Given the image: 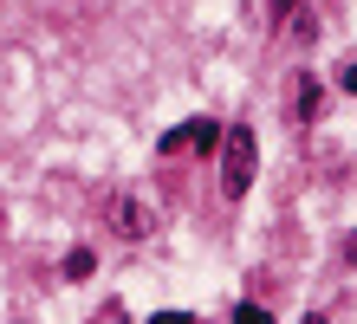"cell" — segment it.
<instances>
[{"label": "cell", "mask_w": 357, "mask_h": 324, "mask_svg": "<svg viewBox=\"0 0 357 324\" xmlns=\"http://www.w3.org/2000/svg\"><path fill=\"white\" fill-rule=\"evenodd\" d=\"M254 169H260V143H254V130L241 123V130H227V137H221V188L241 201V194L254 188Z\"/></svg>", "instance_id": "6da1fadb"}, {"label": "cell", "mask_w": 357, "mask_h": 324, "mask_svg": "<svg viewBox=\"0 0 357 324\" xmlns=\"http://www.w3.org/2000/svg\"><path fill=\"white\" fill-rule=\"evenodd\" d=\"M104 214H111V227L123 233V240H143V233H156V214L130 201V194H104Z\"/></svg>", "instance_id": "7a4b0ae2"}, {"label": "cell", "mask_w": 357, "mask_h": 324, "mask_svg": "<svg viewBox=\"0 0 357 324\" xmlns=\"http://www.w3.org/2000/svg\"><path fill=\"white\" fill-rule=\"evenodd\" d=\"M188 149H221V123H208V117H188Z\"/></svg>", "instance_id": "3957f363"}, {"label": "cell", "mask_w": 357, "mask_h": 324, "mask_svg": "<svg viewBox=\"0 0 357 324\" xmlns=\"http://www.w3.org/2000/svg\"><path fill=\"white\" fill-rule=\"evenodd\" d=\"M91 266H98V259H91V247H78V253H66V279H91Z\"/></svg>", "instance_id": "277c9868"}, {"label": "cell", "mask_w": 357, "mask_h": 324, "mask_svg": "<svg viewBox=\"0 0 357 324\" xmlns=\"http://www.w3.org/2000/svg\"><path fill=\"white\" fill-rule=\"evenodd\" d=\"M234 324H273V318H266L260 305H241V311H234Z\"/></svg>", "instance_id": "5b68a950"}, {"label": "cell", "mask_w": 357, "mask_h": 324, "mask_svg": "<svg viewBox=\"0 0 357 324\" xmlns=\"http://www.w3.org/2000/svg\"><path fill=\"white\" fill-rule=\"evenodd\" d=\"M150 324H195V318H188V311H156Z\"/></svg>", "instance_id": "8992f818"}, {"label": "cell", "mask_w": 357, "mask_h": 324, "mask_svg": "<svg viewBox=\"0 0 357 324\" xmlns=\"http://www.w3.org/2000/svg\"><path fill=\"white\" fill-rule=\"evenodd\" d=\"M292 7H299V0H273V13H280V20H286V13H292Z\"/></svg>", "instance_id": "52a82bcc"}, {"label": "cell", "mask_w": 357, "mask_h": 324, "mask_svg": "<svg viewBox=\"0 0 357 324\" xmlns=\"http://www.w3.org/2000/svg\"><path fill=\"white\" fill-rule=\"evenodd\" d=\"M344 259H351V266H357V233H351V247H344Z\"/></svg>", "instance_id": "ba28073f"}]
</instances>
